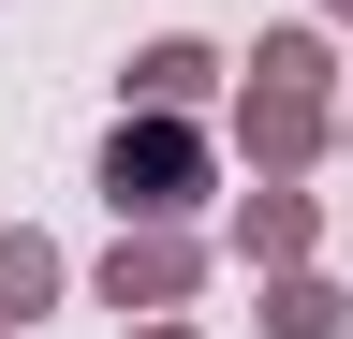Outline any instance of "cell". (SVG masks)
Here are the masks:
<instances>
[{"label": "cell", "mask_w": 353, "mask_h": 339, "mask_svg": "<svg viewBox=\"0 0 353 339\" xmlns=\"http://www.w3.org/2000/svg\"><path fill=\"white\" fill-rule=\"evenodd\" d=\"M206 74H221L206 45H148V59H132V89H148V104H192V89H206Z\"/></svg>", "instance_id": "cell-5"}, {"label": "cell", "mask_w": 353, "mask_h": 339, "mask_svg": "<svg viewBox=\"0 0 353 339\" xmlns=\"http://www.w3.org/2000/svg\"><path fill=\"white\" fill-rule=\"evenodd\" d=\"M44 295H59V251H44V236H0V310H44Z\"/></svg>", "instance_id": "cell-4"}, {"label": "cell", "mask_w": 353, "mask_h": 339, "mask_svg": "<svg viewBox=\"0 0 353 339\" xmlns=\"http://www.w3.org/2000/svg\"><path fill=\"white\" fill-rule=\"evenodd\" d=\"M265 325H280V339H324V325H339V295H324V280H280V310H265Z\"/></svg>", "instance_id": "cell-6"}, {"label": "cell", "mask_w": 353, "mask_h": 339, "mask_svg": "<svg viewBox=\"0 0 353 339\" xmlns=\"http://www.w3.org/2000/svg\"><path fill=\"white\" fill-rule=\"evenodd\" d=\"M103 192L132 206V222H162V206H192V192H206V148L176 133V104L148 118V133H118V148H103Z\"/></svg>", "instance_id": "cell-1"}, {"label": "cell", "mask_w": 353, "mask_h": 339, "mask_svg": "<svg viewBox=\"0 0 353 339\" xmlns=\"http://www.w3.org/2000/svg\"><path fill=\"white\" fill-rule=\"evenodd\" d=\"M103 295H118V310H176V295H192V251H176V236H132L103 266Z\"/></svg>", "instance_id": "cell-3"}, {"label": "cell", "mask_w": 353, "mask_h": 339, "mask_svg": "<svg viewBox=\"0 0 353 339\" xmlns=\"http://www.w3.org/2000/svg\"><path fill=\"white\" fill-rule=\"evenodd\" d=\"M339 15H353V0H339Z\"/></svg>", "instance_id": "cell-8"}, {"label": "cell", "mask_w": 353, "mask_h": 339, "mask_svg": "<svg viewBox=\"0 0 353 339\" xmlns=\"http://www.w3.org/2000/svg\"><path fill=\"white\" fill-rule=\"evenodd\" d=\"M250 74H265V89H250V148H265V162H294L309 133H324V89H309L324 59H309V45H265Z\"/></svg>", "instance_id": "cell-2"}, {"label": "cell", "mask_w": 353, "mask_h": 339, "mask_svg": "<svg viewBox=\"0 0 353 339\" xmlns=\"http://www.w3.org/2000/svg\"><path fill=\"white\" fill-rule=\"evenodd\" d=\"M148 339H192V325H148Z\"/></svg>", "instance_id": "cell-7"}]
</instances>
